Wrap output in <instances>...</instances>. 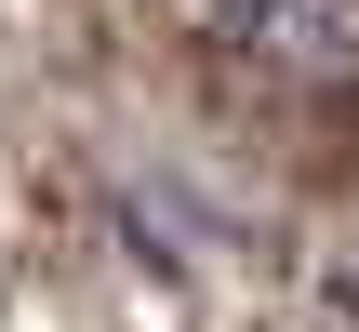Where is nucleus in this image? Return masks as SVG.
Wrapping results in <instances>:
<instances>
[{"mask_svg":"<svg viewBox=\"0 0 359 332\" xmlns=\"http://www.w3.org/2000/svg\"><path fill=\"white\" fill-rule=\"evenodd\" d=\"M173 13L280 80H359V0H173Z\"/></svg>","mask_w":359,"mask_h":332,"instance_id":"1","label":"nucleus"}]
</instances>
